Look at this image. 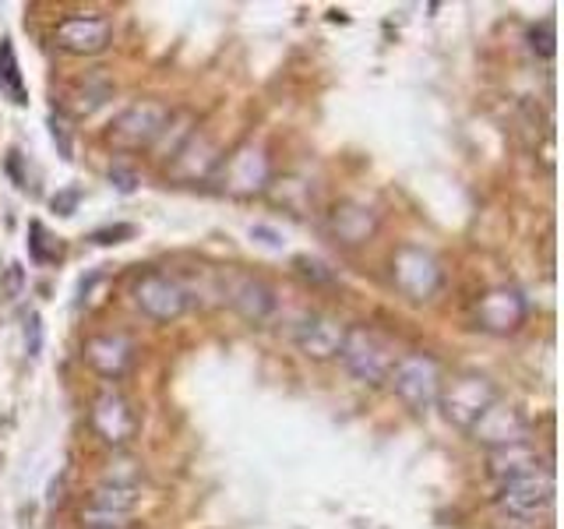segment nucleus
Segmentation results:
<instances>
[{
	"instance_id": "f257e3e1",
	"label": "nucleus",
	"mask_w": 564,
	"mask_h": 529,
	"mask_svg": "<svg viewBox=\"0 0 564 529\" xmlns=\"http://www.w3.org/2000/svg\"><path fill=\"white\" fill-rule=\"evenodd\" d=\"M339 360L357 381L381 385V381H388V375H392L399 353H395V343L388 339V335H381L378 328L349 325L343 349H339Z\"/></svg>"
},
{
	"instance_id": "f03ea898",
	"label": "nucleus",
	"mask_w": 564,
	"mask_h": 529,
	"mask_svg": "<svg viewBox=\"0 0 564 529\" xmlns=\"http://www.w3.org/2000/svg\"><path fill=\"white\" fill-rule=\"evenodd\" d=\"M388 385H392V392L410 406L413 413H423V410H431V406H437L445 378H441V364L427 357V353H402L392 367V375H388Z\"/></svg>"
},
{
	"instance_id": "7ed1b4c3",
	"label": "nucleus",
	"mask_w": 564,
	"mask_h": 529,
	"mask_svg": "<svg viewBox=\"0 0 564 529\" xmlns=\"http://www.w3.org/2000/svg\"><path fill=\"white\" fill-rule=\"evenodd\" d=\"M170 117L173 114L159 99H138L123 114H117V120L110 123V145L120 152L152 149L155 141L166 134Z\"/></svg>"
},
{
	"instance_id": "20e7f679",
	"label": "nucleus",
	"mask_w": 564,
	"mask_h": 529,
	"mask_svg": "<svg viewBox=\"0 0 564 529\" xmlns=\"http://www.w3.org/2000/svg\"><path fill=\"white\" fill-rule=\"evenodd\" d=\"M551 501H554V469L551 466L511 476V481L501 484V494H498V508L519 522L543 516V511L551 508Z\"/></svg>"
},
{
	"instance_id": "39448f33",
	"label": "nucleus",
	"mask_w": 564,
	"mask_h": 529,
	"mask_svg": "<svg viewBox=\"0 0 564 529\" xmlns=\"http://www.w3.org/2000/svg\"><path fill=\"white\" fill-rule=\"evenodd\" d=\"M392 282L402 296L410 300H431L441 287V264L431 251H423L416 244H405L392 258Z\"/></svg>"
},
{
	"instance_id": "423d86ee",
	"label": "nucleus",
	"mask_w": 564,
	"mask_h": 529,
	"mask_svg": "<svg viewBox=\"0 0 564 529\" xmlns=\"http://www.w3.org/2000/svg\"><path fill=\"white\" fill-rule=\"evenodd\" d=\"M134 304H138L141 314L152 317V322H176V317L187 311L191 296L173 276L145 272L134 282Z\"/></svg>"
},
{
	"instance_id": "0eeeda50",
	"label": "nucleus",
	"mask_w": 564,
	"mask_h": 529,
	"mask_svg": "<svg viewBox=\"0 0 564 529\" xmlns=\"http://www.w3.org/2000/svg\"><path fill=\"white\" fill-rule=\"evenodd\" d=\"M490 402H498V388H494L480 375H466V378L452 381L448 388H441V399H437V406L445 410V417L452 423H458V428H466V431L484 417V410Z\"/></svg>"
},
{
	"instance_id": "6e6552de",
	"label": "nucleus",
	"mask_w": 564,
	"mask_h": 529,
	"mask_svg": "<svg viewBox=\"0 0 564 529\" xmlns=\"http://www.w3.org/2000/svg\"><path fill=\"white\" fill-rule=\"evenodd\" d=\"M113 40V25L99 14H67L64 22L53 29V46L75 57H93L102 53Z\"/></svg>"
},
{
	"instance_id": "1a4fd4ad",
	"label": "nucleus",
	"mask_w": 564,
	"mask_h": 529,
	"mask_svg": "<svg viewBox=\"0 0 564 529\" xmlns=\"http://www.w3.org/2000/svg\"><path fill=\"white\" fill-rule=\"evenodd\" d=\"M473 438L484 441V445L494 452V449H508V445H522L529 441V420L516 410V406H505L501 399L490 402L484 417L473 423Z\"/></svg>"
},
{
	"instance_id": "9d476101",
	"label": "nucleus",
	"mask_w": 564,
	"mask_h": 529,
	"mask_svg": "<svg viewBox=\"0 0 564 529\" xmlns=\"http://www.w3.org/2000/svg\"><path fill=\"white\" fill-rule=\"evenodd\" d=\"M293 339H296V346H300L304 357L332 360V357H339V349H343L346 325L339 322V317H332V314H307L304 322L296 325Z\"/></svg>"
},
{
	"instance_id": "9b49d317",
	"label": "nucleus",
	"mask_w": 564,
	"mask_h": 529,
	"mask_svg": "<svg viewBox=\"0 0 564 529\" xmlns=\"http://www.w3.org/2000/svg\"><path fill=\"white\" fill-rule=\"evenodd\" d=\"M93 428L106 445H128L138 431V420L131 413L128 399L113 392V388H106V392L93 402Z\"/></svg>"
},
{
	"instance_id": "f8f14e48",
	"label": "nucleus",
	"mask_w": 564,
	"mask_h": 529,
	"mask_svg": "<svg viewBox=\"0 0 564 529\" xmlns=\"http://www.w3.org/2000/svg\"><path fill=\"white\" fill-rule=\"evenodd\" d=\"M269 184V159L258 145H243L240 152L229 155V163H223V187L229 194H258Z\"/></svg>"
},
{
	"instance_id": "ddd939ff",
	"label": "nucleus",
	"mask_w": 564,
	"mask_h": 529,
	"mask_svg": "<svg viewBox=\"0 0 564 529\" xmlns=\"http://www.w3.org/2000/svg\"><path fill=\"white\" fill-rule=\"evenodd\" d=\"M476 322L494 335H508L525 322V300L516 290H490L476 304Z\"/></svg>"
},
{
	"instance_id": "4468645a",
	"label": "nucleus",
	"mask_w": 564,
	"mask_h": 529,
	"mask_svg": "<svg viewBox=\"0 0 564 529\" xmlns=\"http://www.w3.org/2000/svg\"><path fill=\"white\" fill-rule=\"evenodd\" d=\"M328 229L339 244L360 247L378 234V212H370L367 205L357 202H339L328 212Z\"/></svg>"
},
{
	"instance_id": "2eb2a0df",
	"label": "nucleus",
	"mask_w": 564,
	"mask_h": 529,
	"mask_svg": "<svg viewBox=\"0 0 564 529\" xmlns=\"http://www.w3.org/2000/svg\"><path fill=\"white\" fill-rule=\"evenodd\" d=\"M85 360L93 364L99 375L117 378L123 375V367L131 364V343L123 335H93L85 343Z\"/></svg>"
},
{
	"instance_id": "dca6fc26",
	"label": "nucleus",
	"mask_w": 564,
	"mask_h": 529,
	"mask_svg": "<svg viewBox=\"0 0 564 529\" xmlns=\"http://www.w3.org/2000/svg\"><path fill=\"white\" fill-rule=\"evenodd\" d=\"M229 304H234L247 322H264L272 311H275V293L269 282H261V279H251V276H243L237 279V287L229 290Z\"/></svg>"
},
{
	"instance_id": "f3484780",
	"label": "nucleus",
	"mask_w": 564,
	"mask_h": 529,
	"mask_svg": "<svg viewBox=\"0 0 564 529\" xmlns=\"http://www.w3.org/2000/svg\"><path fill=\"white\" fill-rule=\"evenodd\" d=\"M216 163H219V152L212 149V141L205 134H191L184 145L173 152V176L198 181V176H208Z\"/></svg>"
},
{
	"instance_id": "a211bd4d",
	"label": "nucleus",
	"mask_w": 564,
	"mask_h": 529,
	"mask_svg": "<svg viewBox=\"0 0 564 529\" xmlns=\"http://www.w3.org/2000/svg\"><path fill=\"white\" fill-rule=\"evenodd\" d=\"M546 466L540 452L533 449V441H522V445H508V449H494L490 452V473L498 476V481H511V476H522V473H533Z\"/></svg>"
},
{
	"instance_id": "6ab92c4d",
	"label": "nucleus",
	"mask_w": 564,
	"mask_h": 529,
	"mask_svg": "<svg viewBox=\"0 0 564 529\" xmlns=\"http://www.w3.org/2000/svg\"><path fill=\"white\" fill-rule=\"evenodd\" d=\"M141 498V487L131 481H106L93 490L88 511H106V516H131V508Z\"/></svg>"
},
{
	"instance_id": "aec40b11",
	"label": "nucleus",
	"mask_w": 564,
	"mask_h": 529,
	"mask_svg": "<svg viewBox=\"0 0 564 529\" xmlns=\"http://www.w3.org/2000/svg\"><path fill=\"white\" fill-rule=\"evenodd\" d=\"M0 96L11 99L14 106L29 102L25 75H22V64H18V53H14L11 40H0Z\"/></svg>"
},
{
	"instance_id": "412c9836",
	"label": "nucleus",
	"mask_w": 564,
	"mask_h": 529,
	"mask_svg": "<svg viewBox=\"0 0 564 529\" xmlns=\"http://www.w3.org/2000/svg\"><path fill=\"white\" fill-rule=\"evenodd\" d=\"M29 255H32L35 264H53V261H61V255H64L61 237H53L43 223H32V226H29Z\"/></svg>"
},
{
	"instance_id": "4be33fe9",
	"label": "nucleus",
	"mask_w": 564,
	"mask_h": 529,
	"mask_svg": "<svg viewBox=\"0 0 564 529\" xmlns=\"http://www.w3.org/2000/svg\"><path fill=\"white\" fill-rule=\"evenodd\" d=\"M529 46H533L540 57H554V25L543 22L540 29L529 32Z\"/></svg>"
},
{
	"instance_id": "5701e85b",
	"label": "nucleus",
	"mask_w": 564,
	"mask_h": 529,
	"mask_svg": "<svg viewBox=\"0 0 564 529\" xmlns=\"http://www.w3.org/2000/svg\"><path fill=\"white\" fill-rule=\"evenodd\" d=\"M123 237H134V226L120 223V226H110V229H96V234H93V240H96V244H120Z\"/></svg>"
},
{
	"instance_id": "b1692460",
	"label": "nucleus",
	"mask_w": 564,
	"mask_h": 529,
	"mask_svg": "<svg viewBox=\"0 0 564 529\" xmlns=\"http://www.w3.org/2000/svg\"><path fill=\"white\" fill-rule=\"evenodd\" d=\"M78 198H82V191L70 187V191H64V194H57V198H53V208H61V216H75Z\"/></svg>"
},
{
	"instance_id": "393cba45",
	"label": "nucleus",
	"mask_w": 564,
	"mask_h": 529,
	"mask_svg": "<svg viewBox=\"0 0 564 529\" xmlns=\"http://www.w3.org/2000/svg\"><path fill=\"white\" fill-rule=\"evenodd\" d=\"M296 264H300V272H304L307 279L314 276V279H332V272H322L325 264L322 261H314V258H296Z\"/></svg>"
},
{
	"instance_id": "a878e982",
	"label": "nucleus",
	"mask_w": 564,
	"mask_h": 529,
	"mask_svg": "<svg viewBox=\"0 0 564 529\" xmlns=\"http://www.w3.org/2000/svg\"><path fill=\"white\" fill-rule=\"evenodd\" d=\"M110 181H113L123 194H131V191H134V173L120 170V166H117V170H110Z\"/></svg>"
},
{
	"instance_id": "bb28decb",
	"label": "nucleus",
	"mask_w": 564,
	"mask_h": 529,
	"mask_svg": "<svg viewBox=\"0 0 564 529\" xmlns=\"http://www.w3.org/2000/svg\"><path fill=\"white\" fill-rule=\"evenodd\" d=\"M50 128H53V141H61V155L70 159V141H67L64 123H57V117H53V120H50Z\"/></svg>"
}]
</instances>
